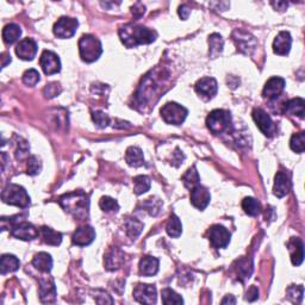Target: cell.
<instances>
[{"instance_id":"obj_7","label":"cell","mask_w":305,"mask_h":305,"mask_svg":"<svg viewBox=\"0 0 305 305\" xmlns=\"http://www.w3.org/2000/svg\"><path fill=\"white\" fill-rule=\"evenodd\" d=\"M11 219V225H10V229H11V235L15 236L16 239L23 240V241H33L38 237V230L35 228V226L31 224V223H28L26 221H15L13 218Z\"/></svg>"},{"instance_id":"obj_35","label":"cell","mask_w":305,"mask_h":305,"mask_svg":"<svg viewBox=\"0 0 305 305\" xmlns=\"http://www.w3.org/2000/svg\"><path fill=\"white\" fill-rule=\"evenodd\" d=\"M183 182H184V185H185L186 189H189V190H192L193 187L199 185L200 178H199V174H198V172H197V168L194 167V166L193 167H191L189 171L184 174Z\"/></svg>"},{"instance_id":"obj_33","label":"cell","mask_w":305,"mask_h":305,"mask_svg":"<svg viewBox=\"0 0 305 305\" xmlns=\"http://www.w3.org/2000/svg\"><path fill=\"white\" fill-rule=\"evenodd\" d=\"M142 229H143V223L138 221V219H136V218H128L125 221L126 234L131 240L136 239V237L141 234Z\"/></svg>"},{"instance_id":"obj_30","label":"cell","mask_w":305,"mask_h":305,"mask_svg":"<svg viewBox=\"0 0 305 305\" xmlns=\"http://www.w3.org/2000/svg\"><path fill=\"white\" fill-rule=\"evenodd\" d=\"M20 35H22V29L19 26L15 23L8 24L3 30V38L6 44H12L19 40Z\"/></svg>"},{"instance_id":"obj_4","label":"cell","mask_w":305,"mask_h":305,"mask_svg":"<svg viewBox=\"0 0 305 305\" xmlns=\"http://www.w3.org/2000/svg\"><path fill=\"white\" fill-rule=\"evenodd\" d=\"M2 199L4 203L15 205L20 209H27L30 205V197L28 196L24 187L16 185V184H9L2 193Z\"/></svg>"},{"instance_id":"obj_9","label":"cell","mask_w":305,"mask_h":305,"mask_svg":"<svg viewBox=\"0 0 305 305\" xmlns=\"http://www.w3.org/2000/svg\"><path fill=\"white\" fill-rule=\"evenodd\" d=\"M79 22L70 17H61L54 26V34L59 38H70L77 33Z\"/></svg>"},{"instance_id":"obj_18","label":"cell","mask_w":305,"mask_h":305,"mask_svg":"<svg viewBox=\"0 0 305 305\" xmlns=\"http://www.w3.org/2000/svg\"><path fill=\"white\" fill-rule=\"evenodd\" d=\"M38 283H40V298L42 303H55L56 287L54 280L48 276V278H41Z\"/></svg>"},{"instance_id":"obj_17","label":"cell","mask_w":305,"mask_h":305,"mask_svg":"<svg viewBox=\"0 0 305 305\" xmlns=\"http://www.w3.org/2000/svg\"><path fill=\"white\" fill-rule=\"evenodd\" d=\"M94 239H95L94 229L90 225H84V226H80L79 229H77L75 233L73 234L72 242L73 244H75V246L85 247L93 242Z\"/></svg>"},{"instance_id":"obj_29","label":"cell","mask_w":305,"mask_h":305,"mask_svg":"<svg viewBox=\"0 0 305 305\" xmlns=\"http://www.w3.org/2000/svg\"><path fill=\"white\" fill-rule=\"evenodd\" d=\"M20 262L15 255L4 254L0 260V267H2V274L4 275L6 273L16 272L19 268Z\"/></svg>"},{"instance_id":"obj_34","label":"cell","mask_w":305,"mask_h":305,"mask_svg":"<svg viewBox=\"0 0 305 305\" xmlns=\"http://www.w3.org/2000/svg\"><path fill=\"white\" fill-rule=\"evenodd\" d=\"M150 189V179L147 175H137L134 178V192L141 196Z\"/></svg>"},{"instance_id":"obj_44","label":"cell","mask_w":305,"mask_h":305,"mask_svg":"<svg viewBox=\"0 0 305 305\" xmlns=\"http://www.w3.org/2000/svg\"><path fill=\"white\" fill-rule=\"evenodd\" d=\"M40 79V73L36 69H29L23 74V83L28 86H35Z\"/></svg>"},{"instance_id":"obj_31","label":"cell","mask_w":305,"mask_h":305,"mask_svg":"<svg viewBox=\"0 0 305 305\" xmlns=\"http://www.w3.org/2000/svg\"><path fill=\"white\" fill-rule=\"evenodd\" d=\"M41 234L44 242L50 244V246H60V243L62 242L61 233L55 232L54 229L48 228V226H42Z\"/></svg>"},{"instance_id":"obj_50","label":"cell","mask_w":305,"mask_h":305,"mask_svg":"<svg viewBox=\"0 0 305 305\" xmlns=\"http://www.w3.org/2000/svg\"><path fill=\"white\" fill-rule=\"evenodd\" d=\"M10 62H11V55H10L9 53H3L2 54V67L3 68L6 67V65Z\"/></svg>"},{"instance_id":"obj_3","label":"cell","mask_w":305,"mask_h":305,"mask_svg":"<svg viewBox=\"0 0 305 305\" xmlns=\"http://www.w3.org/2000/svg\"><path fill=\"white\" fill-rule=\"evenodd\" d=\"M79 52L83 61L87 63L97 61L103 53L100 41L93 35H84L79 40Z\"/></svg>"},{"instance_id":"obj_23","label":"cell","mask_w":305,"mask_h":305,"mask_svg":"<svg viewBox=\"0 0 305 305\" xmlns=\"http://www.w3.org/2000/svg\"><path fill=\"white\" fill-rule=\"evenodd\" d=\"M124 264V253L119 248H112L105 255V267L109 271H115V269L122 267Z\"/></svg>"},{"instance_id":"obj_46","label":"cell","mask_w":305,"mask_h":305,"mask_svg":"<svg viewBox=\"0 0 305 305\" xmlns=\"http://www.w3.org/2000/svg\"><path fill=\"white\" fill-rule=\"evenodd\" d=\"M60 93H61V86H60L58 83L49 84L44 88V94L47 95L48 98H54Z\"/></svg>"},{"instance_id":"obj_11","label":"cell","mask_w":305,"mask_h":305,"mask_svg":"<svg viewBox=\"0 0 305 305\" xmlns=\"http://www.w3.org/2000/svg\"><path fill=\"white\" fill-rule=\"evenodd\" d=\"M134 298L141 304L157 303V287L149 284H138L134 289Z\"/></svg>"},{"instance_id":"obj_25","label":"cell","mask_w":305,"mask_h":305,"mask_svg":"<svg viewBox=\"0 0 305 305\" xmlns=\"http://www.w3.org/2000/svg\"><path fill=\"white\" fill-rule=\"evenodd\" d=\"M159 271V260L152 257H144L140 261V273L144 276L155 275Z\"/></svg>"},{"instance_id":"obj_10","label":"cell","mask_w":305,"mask_h":305,"mask_svg":"<svg viewBox=\"0 0 305 305\" xmlns=\"http://www.w3.org/2000/svg\"><path fill=\"white\" fill-rule=\"evenodd\" d=\"M253 119L265 136L271 137L275 134L276 128L274 123H273V120L271 117H269L268 113L265 112L262 109L253 110Z\"/></svg>"},{"instance_id":"obj_24","label":"cell","mask_w":305,"mask_h":305,"mask_svg":"<svg viewBox=\"0 0 305 305\" xmlns=\"http://www.w3.org/2000/svg\"><path fill=\"white\" fill-rule=\"evenodd\" d=\"M284 111L289 116L299 117L300 119L304 118L305 115V101L303 98L291 99L284 106Z\"/></svg>"},{"instance_id":"obj_36","label":"cell","mask_w":305,"mask_h":305,"mask_svg":"<svg viewBox=\"0 0 305 305\" xmlns=\"http://www.w3.org/2000/svg\"><path fill=\"white\" fill-rule=\"evenodd\" d=\"M242 209L247 215L249 216H258L261 211V205L257 199L251 197L244 198L242 201Z\"/></svg>"},{"instance_id":"obj_27","label":"cell","mask_w":305,"mask_h":305,"mask_svg":"<svg viewBox=\"0 0 305 305\" xmlns=\"http://www.w3.org/2000/svg\"><path fill=\"white\" fill-rule=\"evenodd\" d=\"M125 161L131 167H140L144 164L143 152L138 147H129L125 151Z\"/></svg>"},{"instance_id":"obj_49","label":"cell","mask_w":305,"mask_h":305,"mask_svg":"<svg viewBox=\"0 0 305 305\" xmlns=\"http://www.w3.org/2000/svg\"><path fill=\"white\" fill-rule=\"evenodd\" d=\"M179 16L182 17V19H187L189 18V16H190V13H191V9L189 8V6L187 5H182L179 8Z\"/></svg>"},{"instance_id":"obj_15","label":"cell","mask_w":305,"mask_h":305,"mask_svg":"<svg viewBox=\"0 0 305 305\" xmlns=\"http://www.w3.org/2000/svg\"><path fill=\"white\" fill-rule=\"evenodd\" d=\"M16 54L20 60L24 61H31L37 54V43L33 38H24L17 44Z\"/></svg>"},{"instance_id":"obj_8","label":"cell","mask_w":305,"mask_h":305,"mask_svg":"<svg viewBox=\"0 0 305 305\" xmlns=\"http://www.w3.org/2000/svg\"><path fill=\"white\" fill-rule=\"evenodd\" d=\"M233 41L235 42L237 50L246 55H251V53L255 50L257 48V40L253 35L247 33V31L243 30H235L232 35Z\"/></svg>"},{"instance_id":"obj_41","label":"cell","mask_w":305,"mask_h":305,"mask_svg":"<svg viewBox=\"0 0 305 305\" xmlns=\"http://www.w3.org/2000/svg\"><path fill=\"white\" fill-rule=\"evenodd\" d=\"M99 207L105 212H117L119 210V205L117 203V200L110 197H103L100 201H99Z\"/></svg>"},{"instance_id":"obj_1","label":"cell","mask_w":305,"mask_h":305,"mask_svg":"<svg viewBox=\"0 0 305 305\" xmlns=\"http://www.w3.org/2000/svg\"><path fill=\"white\" fill-rule=\"evenodd\" d=\"M119 37L126 48H135L140 44L152 43L157 40L158 34L145 27L128 24L119 29Z\"/></svg>"},{"instance_id":"obj_2","label":"cell","mask_w":305,"mask_h":305,"mask_svg":"<svg viewBox=\"0 0 305 305\" xmlns=\"http://www.w3.org/2000/svg\"><path fill=\"white\" fill-rule=\"evenodd\" d=\"M59 203L65 209V211L69 212L79 221L86 219L88 217V210H90V198L83 191L63 194L59 198Z\"/></svg>"},{"instance_id":"obj_20","label":"cell","mask_w":305,"mask_h":305,"mask_svg":"<svg viewBox=\"0 0 305 305\" xmlns=\"http://www.w3.org/2000/svg\"><path fill=\"white\" fill-rule=\"evenodd\" d=\"M291 44H292V37H291L290 33L280 31L278 36L275 37L274 42H273V52L276 55H287L290 53Z\"/></svg>"},{"instance_id":"obj_5","label":"cell","mask_w":305,"mask_h":305,"mask_svg":"<svg viewBox=\"0 0 305 305\" xmlns=\"http://www.w3.org/2000/svg\"><path fill=\"white\" fill-rule=\"evenodd\" d=\"M230 123H232V117L225 110H214V111L209 113L207 118V125L209 130L215 135L222 134L223 131L228 130Z\"/></svg>"},{"instance_id":"obj_28","label":"cell","mask_w":305,"mask_h":305,"mask_svg":"<svg viewBox=\"0 0 305 305\" xmlns=\"http://www.w3.org/2000/svg\"><path fill=\"white\" fill-rule=\"evenodd\" d=\"M223 45H224V41H223L221 35H210V36H209V56H210L211 59L218 58L223 50Z\"/></svg>"},{"instance_id":"obj_12","label":"cell","mask_w":305,"mask_h":305,"mask_svg":"<svg viewBox=\"0 0 305 305\" xmlns=\"http://www.w3.org/2000/svg\"><path fill=\"white\" fill-rule=\"evenodd\" d=\"M230 233L222 225H212L209 230V240L215 248H225L230 242Z\"/></svg>"},{"instance_id":"obj_16","label":"cell","mask_w":305,"mask_h":305,"mask_svg":"<svg viewBox=\"0 0 305 305\" xmlns=\"http://www.w3.org/2000/svg\"><path fill=\"white\" fill-rule=\"evenodd\" d=\"M190 198L191 203H192L193 207L197 208L198 210H204V209L210 204L211 200V196L209 190L205 189L204 186H201L200 184L191 190Z\"/></svg>"},{"instance_id":"obj_19","label":"cell","mask_w":305,"mask_h":305,"mask_svg":"<svg viewBox=\"0 0 305 305\" xmlns=\"http://www.w3.org/2000/svg\"><path fill=\"white\" fill-rule=\"evenodd\" d=\"M284 87H285V80L280 77H273L266 83L262 95L269 100H273L279 97V94L284 91Z\"/></svg>"},{"instance_id":"obj_43","label":"cell","mask_w":305,"mask_h":305,"mask_svg":"<svg viewBox=\"0 0 305 305\" xmlns=\"http://www.w3.org/2000/svg\"><path fill=\"white\" fill-rule=\"evenodd\" d=\"M251 271H253V267H251V262L243 259L239 262V268H237V273H239V278L241 279H247L249 278L251 274Z\"/></svg>"},{"instance_id":"obj_21","label":"cell","mask_w":305,"mask_h":305,"mask_svg":"<svg viewBox=\"0 0 305 305\" xmlns=\"http://www.w3.org/2000/svg\"><path fill=\"white\" fill-rule=\"evenodd\" d=\"M287 247H289V250L291 253V261H292V265L299 266L304 260V248H303V242L299 237H292L287 243Z\"/></svg>"},{"instance_id":"obj_38","label":"cell","mask_w":305,"mask_h":305,"mask_svg":"<svg viewBox=\"0 0 305 305\" xmlns=\"http://www.w3.org/2000/svg\"><path fill=\"white\" fill-rule=\"evenodd\" d=\"M286 294L287 298H289L292 303L300 304L304 296V287L301 285H291L289 289L286 290Z\"/></svg>"},{"instance_id":"obj_14","label":"cell","mask_w":305,"mask_h":305,"mask_svg":"<svg viewBox=\"0 0 305 305\" xmlns=\"http://www.w3.org/2000/svg\"><path fill=\"white\" fill-rule=\"evenodd\" d=\"M196 92L200 95L201 98L205 99V100H209V99L214 98L216 94H217L218 91V85L217 81L214 78L207 77L203 78V79L198 80L196 86Z\"/></svg>"},{"instance_id":"obj_39","label":"cell","mask_w":305,"mask_h":305,"mask_svg":"<svg viewBox=\"0 0 305 305\" xmlns=\"http://www.w3.org/2000/svg\"><path fill=\"white\" fill-rule=\"evenodd\" d=\"M142 207H143L145 210L148 211V214L150 216H157L161 210L162 201L157 197H151V198H149V199L145 200L144 203L142 204Z\"/></svg>"},{"instance_id":"obj_6","label":"cell","mask_w":305,"mask_h":305,"mask_svg":"<svg viewBox=\"0 0 305 305\" xmlns=\"http://www.w3.org/2000/svg\"><path fill=\"white\" fill-rule=\"evenodd\" d=\"M161 117L167 124H173V125H180L184 123V120L187 117L186 108L176 104V103H167V104L162 106L161 109Z\"/></svg>"},{"instance_id":"obj_45","label":"cell","mask_w":305,"mask_h":305,"mask_svg":"<svg viewBox=\"0 0 305 305\" xmlns=\"http://www.w3.org/2000/svg\"><path fill=\"white\" fill-rule=\"evenodd\" d=\"M92 119H93L95 125H97L98 128H100V129H104V128L108 126L110 123V117L103 111L93 112V115H92Z\"/></svg>"},{"instance_id":"obj_52","label":"cell","mask_w":305,"mask_h":305,"mask_svg":"<svg viewBox=\"0 0 305 305\" xmlns=\"http://www.w3.org/2000/svg\"><path fill=\"white\" fill-rule=\"evenodd\" d=\"M272 5L274 6L275 9L278 8V10H280V11H283V10H286V8H287V3H285V2H276V3H272Z\"/></svg>"},{"instance_id":"obj_32","label":"cell","mask_w":305,"mask_h":305,"mask_svg":"<svg viewBox=\"0 0 305 305\" xmlns=\"http://www.w3.org/2000/svg\"><path fill=\"white\" fill-rule=\"evenodd\" d=\"M166 230H167L168 235L171 237H174V239L182 235L183 225L178 216H175L174 214L171 215V217H169L167 222V225H166Z\"/></svg>"},{"instance_id":"obj_13","label":"cell","mask_w":305,"mask_h":305,"mask_svg":"<svg viewBox=\"0 0 305 305\" xmlns=\"http://www.w3.org/2000/svg\"><path fill=\"white\" fill-rule=\"evenodd\" d=\"M40 65L47 75L56 74L61 70V61L59 56L50 50H44L40 59Z\"/></svg>"},{"instance_id":"obj_47","label":"cell","mask_w":305,"mask_h":305,"mask_svg":"<svg viewBox=\"0 0 305 305\" xmlns=\"http://www.w3.org/2000/svg\"><path fill=\"white\" fill-rule=\"evenodd\" d=\"M131 11H133V15L136 17V18H141V17L144 15L145 8L143 4H141V3H136V4L133 6V10H131Z\"/></svg>"},{"instance_id":"obj_26","label":"cell","mask_w":305,"mask_h":305,"mask_svg":"<svg viewBox=\"0 0 305 305\" xmlns=\"http://www.w3.org/2000/svg\"><path fill=\"white\" fill-rule=\"evenodd\" d=\"M33 265L40 272L49 273L53 268V259L48 253L41 251V253L35 255V258L33 259Z\"/></svg>"},{"instance_id":"obj_42","label":"cell","mask_w":305,"mask_h":305,"mask_svg":"<svg viewBox=\"0 0 305 305\" xmlns=\"http://www.w3.org/2000/svg\"><path fill=\"white\" fill-rule=\"evenodd\" d=\"M42 169V162L37 157H30L28 159V174L29 175H37Z\"/></svg>"},{"instance_id":"obj_40","label":"cell","mask_w":305,"mask_h":305,"mask_svg":"<svg viewBox=\"0 0 305 305\" xmlns=\"http://www.w3.org/2000/svg\"><path fill=\"white\" fill-rule=\"evenodd\" d=\"M290 147L293 151L298 152V154H301L305 149V134L304 133L294 134L293 136L291 137Z\"/></svg>"},{"instance_id":"obj_37","label":"cell","mask_w":305,"mask_h":305,"mask_svg":"<svg viewBox=\"0 0 305 305\" xmlns=\"http://www.w3.org/2000/svg\"><path fill=\"white\" fill-rule=\"evenodd\" d=\"M161 297H162V303L166 304V305L184 304L183 297L180 296V294L176 293L175 291H173L172 289H164V290H162V296Z\"/></svg>"},{"instance_id":"obj_22","label":"cell","mask_w":305,"mask_h":305,"mask_svg":"<svg viewBox=\"0 0 305 305\" xmlns=\"http://www.w3.org/2000/svg\"><path fill=\"white\" fill-rule=\"evenodd\" d=\"M291 183L289 176L286 173L278 172L275 174L274 178V186H273V193L278 198L285 197L287 193L290 192Z\"/></svg>"},{"instance_id":"obj_51","label":"cell","mask_w":305,"mask_h":305,"mask_svg":"<svg viewBox=\"0 0 305 305\" xmlns=\"http://www.w3.org/2000/svg\"><path fill=\"white\" fill-rule=\"evenodd\" d=\"M222 304H236L235 297L232 296V294H228V296H225L224 299L222 300Z\"/></svg>"},{"instance_id":"obj_48","label":"cell","mask_w":305,"mask_h":305,"mask_svg":"<svg viewBox=\"0 0 305 305\" xmlns=\"http://www.w3.org/2000/svg\"><path fill=\"white\" fill-rule=\"evenodd\" d=\"M259 298V290L257 286H250V289L247 291L246 294V300L248 301H254Z\"/></svg>"}]
</instances>
